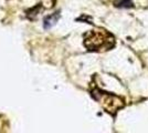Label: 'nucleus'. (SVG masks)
<instances>
[{"label":"nucleus","instance_id":"f03ea898","mask_svg":"<svg viewBox=\"0 0 148 133\" xmlns=\"http://www.w3.org/2000/svg\"><path fill=\"white\" fill-rule=\"evenodd\" d=\"M93 96L101 103V105L106 110L108 113H116L119 109L124 107V100L121 99L119 96L107 93V92H102V91H95L93 92Z\"/></svg>","mask_w":148,"mask_h":133},{"label":"nucleus","instance_id":"7ed1b4c3","mask_svg":"<svg viewBox=\"0 0 148 133\" xmlns=\"http://www.w3.org/2000/svg\"><path fill=\"white\" fill-rule=\"evenodd\" d=\"M58 18H59V14H58V16H56V14H54V16H50V17H48V18H45V20H44V28H45V29L51 28V27L56 22Z\"/></svg>","mask_w":148,"mask_h":133},{"label":"nucleus","instance_id":"20e7f679","mask_svg":"<svg viewBox=\"0 0 148 133\" xmlns=\"http://www.w3.org/2000/svg\"><path fill=\"white\" fill-rule=\"evenodd\" d=\"M115 6L121 7V8H128V7H133V2L130 0H116Z\"/></svg>","mask_w":148,"mask_h":133},{"label":"nucleus","instance_id":"f257e3e1","mask_svg":"<svg viewBox=\"0 0 148 133\" xmlns=\"http://www.w3.org/2000/svg\"><path fill=\"white\" fill-rule=\"evenodd\" d=\"M84 45L90 51H107L115 45V39L104 29H95L84 36Z\"/></svg>","mask_w":148,"mask_h":133}]
</instances>
